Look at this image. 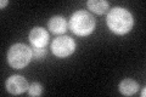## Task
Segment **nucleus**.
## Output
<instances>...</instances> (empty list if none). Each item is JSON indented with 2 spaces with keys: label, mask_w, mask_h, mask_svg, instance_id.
Masks as SVG:
<instances>
[{
  "label": "nucleus",
  "mask_w": 146,
  "mask_h": 97,
  "mask_svg": "<svg viewBox=\"0 0 146 97\" xmlns=\"http://www.w3.org/2000/svg\"><path fill=\"white\" fill-rule=\"evenodd\" d=\"M106 23L111 32L118 35H123L129 33L133 28L134 17L128 10L117 6L110 10V12L107 13Z\"/></svg>",
  "instance_id": "nucleus-1"
},
{
  "label": "nucleus",
  "mask_w": 146,
  "mask_h": 97,
  "mask_svg": "<svg viewBox=\"0 0 146 97\" xmlns=\"http://www.w3.org/2000/svg\"><path fill=\"white\" fill-rule=\"evenodd\" d=\"M96 22L93 15H90L86 11H76L70 18L68 27L70 29L78 36H86L90 35L95 29Z\"/></svg>",
  "instance_id": "nucleus-2"
},
{
  "label": "nucleus",
  "mask_w": 146,
  "mask_h": 97,
  "mask_svg": "<svg viewBox=\"0 0 146 97\" xmlns=\"http://www.w3.org/2000/svg\"><path fill=\"white\" fill-rule=\"evenodd\" d=\"M7 62L15 69H22L28 66L31 59L33 58V51L29 46L22 43L13 44L7 51Z\"/></svg>",
  "instance_id": "nucleus-3"
},
{
  "label": "nucleus",
  "mask_w": 146,
  "mask_h": 97,
  "mask_svg": "<svg viewBox=\"0 0 146 97\" xmlns=\"http://www.w3.org/2000/svg\"><path fill=\"white\" fill-rule=\"evenodd\" d=\"M76 43L67 35H61L55 38L51 43V51L58 58H66L74 52Z\"/></svg>",
  "instance_id": "nucleus-4"
},
{
  "label": "nucleus",
  "mask_w": 146,
  "mask_h": 97,
  "mask_svg": "<svg viewBox=\"0 0 146 97\" xmlns=\"http://www.w3.org/2000/svg\"><path fill=\"white\" fill-rule=\"evenodd\" d=\"M5 87L11 95H21L25 91H28V81L22 75H11L5 81Z\"/></svg>",
  "instance_id": "nucleus-5"
},
{
  "label": "nucleus",
  "mask_w": 146,
  "mask_h": 97,
  "mask_svg": "<svg viewBox=\"0 0 146 97\" xmlns=\"http://www.w3.org/2000/svg\"><path fill=\"white\" fill-rule=\"evenodd\" d=\"M29 41L34 48H45L49 43V33L42 27H34L29 33Z\"/></svg>",
  "instance_id": "nucleus-6"
},
{
  "label": "nucleus",
  "mask_w": 146,
  "mask_h": 97,
  "mask_svg": "<svg viewBox=\"0 0 146 97\" xmlns=\"http://www.w3.org/2000/svg\"><path fill=\"white\" fill-rule=\"evenodd\" d=\"M48 27H49V29H50L51 33L61 35V34L66 33L68 23H67L65 17H62V16H54V17H51L49 20Z\"/></svg>",
  "instance_id": "nucleus-7"
},
{
  "label": "nucleus",
  "mask_w": 146,
  "mask_h": 97,
  "mask_svg": "<svg viewBox=\"0 0 146 97\" xmlns=\"http://www.w3.org/2000/svg\"><path fill=\"white\" fill-rule=\"evenodd\" d=\"M118 90L124 96H133L138 92L139 84L133 79H123L118 85Z\"/></svg>",
  "instance_id": "nucleus-8"
},
{
  "label": "nucleus",
  "mask_w": 146,
  "mask_h": 97,
  "mask_svg": "<svg viewBox=\"0 0 146 97\" xmlns=\"http://www.w3.org/2000/svg\"><path fill=\"white\" fill-rule=\"evenodd\" d=\"M86 6L90 11H93L94 13H98V15H102L105 13L108 7H110V4L106 0H88L86 3Z\"/></svg>",
  "instance_id": "nucleus-9"
},
{
  "label": "nucleus",
  "mask_w": 146,
  "mask_h": 97,
  "mask_svg": "<svg viewBox=\"0 0 146 97\" xmlns=\"http://www.w3.org/2000/svg\"><path fill=\"white\" fill-rule=\"evenodd\" d=\"M43 92V87L39 82H32L28 87V95L29 96H40Z\"/></svg>",
  "instance_id": "nucleus-10"
},
{
  "label": "nucleus",
  "mask_w": 146,
  "mask_h": 97,
  "mask_svg": "<svg viewBox=\"0 0 146 97\" xmlns=\"http://www.w3.org/2000/svg\"><path fill=\"white\" fill-rule=\"evenodd\" d=\"M32 51H33V57L35 59H43L46 56V49L45 48H34L33 46Z\"/></svg>",
  "instance_id": "nucleus-11"
},
{
  "label": "nucleus",
  "mask_w": 146,
  "mask_h": 97,
  "mask_svg": "<svg viewBox=\"0 0 146 97\" xmlns=\"http://www.w3.org/2000/svg\"><path fill=\"white\" fill-rule=\"evenodd\" d=\"M7 4H9V1H7V0H3V1L0 3V6H1V9H4V6H6Z\"/></svg>",
  "instance_id": "nucleus-12"
},
{
  "label": "nucleus",
  "mask_w": 146,
  "mask_h": 97,
  "mask_svg": "<svg viewBox=\"0 0 146 97\" xmlns=\"http://www.w3.org/2000/svg\"><path fill=\"white\" fill-rule=\"evenodd\" d=\"M146 95V89H143V91H141V97H145Z\"/></svg>",
  "instance_id": "nucleus-13"
}]
</instances>
